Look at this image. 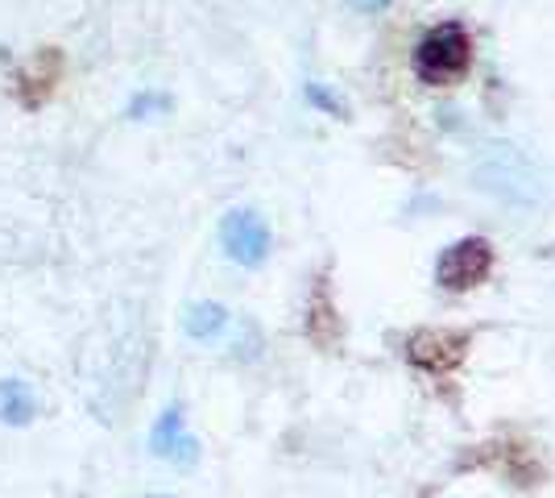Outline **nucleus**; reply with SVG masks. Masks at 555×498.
I'll return each instance as SVG.
<instances>
[{
	"mask_svg": "<svg viewBox=\"0 0 555 498\" xmlns=\"http://www.w3.org/2000/svg\"><path fill=\"white\" fill-rule=\"evenodd\" d=\"M468 349V332H415L411 336V345H406V357L415 361L418 370H427V374H448L456 361L464 357Z\"/></svg>",
	"mask_w": 555,
	"mask_h": 498,
	"instance_id": "nucleus-5",
	"label": "nucleus"
},
{
	"mask_svg": "<svg viewBox=\"0 0 555 498\" xmlns=\"http://www.w3.org/2000/svg\"><path fill=\"white\" fill-rule=\"evenodd\" d=\"M34 416H38V399H34V391L17 379L0 382V420H4V424H13V427H22V424H29Z\"/></svg>",
	"mask_w": 555,
	"mask_h": 498,
	"instance_id": "nucleus-6",
	"label": "nucleus"
},
{
	"mask_svg": "<svg viewBox=\"0 0 555 498\" xmlns=\"http://www.w3.org/2000/svg\"><path fill=\"white\" fill-rule=\"evenodd\" d=\"M357 13H382V9H390L393 0H348Z\"/></svg>",
	"mask_w": 555,
	"mask_h": 498,
	"instance_id": "nucleus-10",
	"label": "nucleus"
},
{
	"mask_svg": "<svg viewBox=\"0 0 555 498\" xmlns=\"http://www.w3.org/2000/svg\"><path fill=\"white\" fill-rule=\"evenodd\" d=\"M166 108H170V100L158 92H141L129 100V117L133 120H145V117H154V113H166Z\"/></svg>",
	"mask_w": 555,
	"mask_h": 498,
	"instance_id": "nucleus-8",
	"label": "nucleus"
},
{
	"mask_svg": "<svg viewBox=\"0 0 555 498\" xmlns=\"http://www.w3.org/2000/svg\"><path fill=\"white\" fill-rule=\"evenodd\" d=\"M473 67V38L461 22L431 25L415 47V72L427 88H443L456 84L464 72Z\"/></svg>",
	"mask_w": 555,
	"mask_h": 498,
	"instance_id": "nucleus-1",
	"label": "nucleus"
},
{
	"mask_svg": "<svg viewBox=\"0 0 555 498\" xmlns=\"http://www.w3.org/2000/svg\"><path fill=\"white\" fill-rule=\"evenodd\" d=\"M150 452L163 457V461H175V465H195V461H199V440L191 436L186 416L179 404H170L163 416H158V424L150 432Z\"/></svg>",
	"mask_w": 555,
	"mask_h": 498,
	"instance_id": "nucleus-4",
	"label": "nucleus"
},
{
	"mask_svg": "<svg viewBox=\"0 0 555 498\" xmlns=\"http://www.w3.org/2000/svg\"><path fill=\"white\" fill-rule=\"evenodd\" d=\"M229 329V308L224 304H191L183 316V332L191 341H211V336H220V332Z\"/></svg>",
	"mask_w": 555,
	"mask_h": 498,
	"instance_id": "nucleus-7",
	"label": "nucleus"
},
{
	"mask_svg": "<svg viewBox=\"0 0 555 498\" xmlns=\"http://www.w3.org/2000/svg\"><path fill=\"white\" fill-rule=\"evenodd\" d=\"M138 498H166V495H138Z\"/></svg>",
	"mask_w": 555,
	"mask_h": 498,
	"instance_id": "nucleus-11",
	"label": "nucleus"
},
{
	"mask_svg": "<svg viewBox=\"0 0 555 498\" xmlns=\"http://www.w3.org/2000/svg\"><path fill=\"white\" fill-rule=\"evenodd\" d=\"M493 274V245L486 238L452 241L436 258V283L443 291H473Z\"/></svg>",
	"mask_w": 555,
	"mask_h": 498,
	"instance_id": "nucleus-2",
	"label": "nucleus"
},
{
	"mask_svg": "<svg viewBox=\"0 0 555 498\" xmlns=\"http://www.w3.org/2000/svg\"><path fill=\"white\" fill-rule=\"evenodd\" d=\"M220 245H224L229 261L245 266V270H257L261 261L270 258V250H274V233L261 220V213H254V208H232L220 220Z\"/></svg>",
	"mask_w": 555,
	"mask_h": 498,
	"instance_id": "nucleus-3",
	"label": "nucleus"
},
{
	"mask_svg": "<svg viewBox=\"0 0 555 498\" xmlns=\"http://www.w3.org/2000/svg\"><path fill=\"white\" fill-rule=\"evenodd\" d=\"M307 100H311L320 113H327V117H345V104L327 92L324 84H307Z\"/></svg>",
	"mask_w": 555,
	"mask_h": 498,
	"instance_id": "nucleus-9",
	"label": "nucleus"
}]
</instances>
